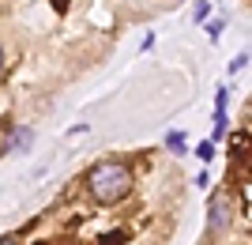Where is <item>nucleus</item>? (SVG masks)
Returning <instances> with one entry per match:
<instances>
[{
  "instance_id": "obj_6",
  "label": "nucleus",
  "mask_w": 252,
  "mask_h": 245,
  "mask_svg": "<svg viewBox=\"0 0 252 245\" xmlns=\"http://www.w3.org/2000/svg\"><path fill=\"white\" fill-rule=\"evenodd\" d=\"M196 155H200V159L207 162L211 155H215V140H207V143H200V147H196Z\"/></svg>"
},
{
  "instance_id": "obj_9",
  "label": "nucleus",
  "mask_w": 252,
  "mask_h": 245,
  "mask_svg": "<svg viewBox=\"0 0 252 245\" xmlns=\"http://www.w3.org/2000/svg\"><path fill=\"white\" fill-rule=\"evenodd\" d=\"M207 34H211V38H219V34H222V19H215V23H207Z\"/></svg>"
},
{
  "instance_id": "obj_7",
  "label": "nucleus",
  "mask_w": 252,
  "mask_h": 245,
  "mask_svg": "<svg viewBox=\"0 0 252 245\" xmlns=\"http://www.w3.org/2000/svg\"><path fill=\"white\" fill-rule=\"evenodd\" d=\"M207 15H211V4H207V0H200V4H196V23H203Z\"/></svg>"
},
{
  "instance_id": "obj_2",
  "label": "nucleus",
  "mask_w": 252,
  "mask_h": 245,
  "mask_svg": "<svg viewBox=\"0 0 252 245\" xmlns=\"http://www.w3.org/2000/svg\"><path fill=\"white\" fill-rule=\"evenodd\" d=\"M31 140H34L31 128H11V125H4V155L27 151V147H31Z\"/></svg>"
},
{
  "instance_id": "obj_12",
  "label": "nucleus",
  "mask_w": 252,
  "mask_h": 245,
  "mask_svg": "<svg viewBox=\"0 0 252 245\" xmlns=\"http://www.w3.org/2000/svg\"><path fill=\"white\" fill-rule=\"evenodd\" d=\"M102 245H109V242H105V238H102Z\"/></svg>"
},
{
  "instance_id": "obj_4",
  "label": "nucleus",
  "mask_w": 252,
  "mask_h": 245,
  "mask_svg": "<svg viewBox=\"0 0 252 245\" xmlns=\"http://www.w3.org/2000/svg\"><path fill=\"white\" fill-rule=\"evenodd\" d=\"M226 136V106H215V140Z\"/></svg>"
},
{
  "instance_id": "obj_5",
  "label": "nucleus",
  "mask_w": 252,
  "mask_h": 245,
  "mask_svg": "<svg viewBox=\"0 0 252 245\" xmlns=\"http://www.w3.org/2000/svg\"><path fill=\"white\" fill-rule=\"evenodd\" d=\"M166 147L173 151V155H185V136H181V132H169V136H166Z\"/></svg>"
},
{
  "instance_id": "obj_11",
  "label": "nucleus",
  "mask_w": 252,
  "mask_h": 245,
  "mask_svg": "<svg viewBox=\"0 0 252 245\" xmlns=\"http://www.w3.org/2000/svg\"><path fill=\"white\" fill-rule=\"evenodd\" d=\"M34 245H49V242H34Z\"/></svg>"
},
{
  "instance_id": "obj_3",
  "label": "nucleus",
  "mask_w": 252,
  "mask_h": 245,
  "mask_svg": "<svg viewBox=\"0 0 252 245\" xmlns=\"http://www.w3.org/2000/svg\"><path fill=\"white\" fill-rule=\"evenodd\" d=\"M230 223V211H226V200H215L211 204V234H219L222 226Z\"/></svg>"
},
{
  "instance_id": "obj_8",
  "label": "nucleus",
  "mask_w": 252,
  "mask_h": 245,
  "mask_svg": "<svg viewBox=\"0 0 252 245\" xmlns=\"http://www.w3.org/2000/svg\"><path fill=\"white\" fill-rule=\"evenodd\" d=\"M125 238H128L125 230H113V234H105V242H109V245H121V242H125Z\"/></svg>"
},
{
  "instance_id": "obj_10",
  "label": "nucleus",
  "mask_w": 252,
  "mask_h": 245,
  "mask_svg": "<svg viewBox=\"0 0 252 245\" xmlns=\"http://www.w3.org/2000/svg\"><path fill=\"white\" fill-rule=\"evenodd\" d=\"M245 61H249V57H245V53L237 57V61H230V72H241V68H245Z\"/></svg>"
},
{
  "instance_id": "obj_1",
  "label": "nucleus",
  "mask_w": 252,
  "mask_h": 245,
  "mask_svg": "<svg viewBox=\"0 0 252 245\" xmlns=\"http://www.w3.org/2000/svg\"><path fill=\"white\" fill-rule=\"evenodd\" d=\"M87 185H91V196H94V200L117 204L121 196H128V192H132V174H128L121 162H102V166H94V170H91Z\"/></svg>"
}]
</instances>
